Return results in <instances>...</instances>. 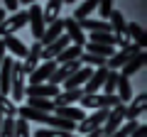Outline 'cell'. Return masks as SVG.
Returning a JSON list of instances; mask_svg holds the SVG:
<instances>
[{
	"mask_svg": "<svg viewBox=\"0 0 147 137\" xmlns=\"http://www.w3.org/2000/svg\"><path fill=\"white\" fill-rule=\"evenodd\" d=\"M108 22H110V32H113V37H115V47H125V44L130 42V37H127V22H125V17H123V12L113 10L108 15Z\"/></svg>",
	"mask_w": 147,
	"mask_h": 137,
	"instance_id": "6da1fadb",
	"label": "cell"
},
{
	"mask_svg": "<svg viewBox=\"0 0 147 137\" xmlns=\"http://www.w3.org/2000/svg\"><path fill=\"white\" fill-rule=\"evenodd\" d=\"M81 108H91V110H96V108H113L118 103V95L115 93H84L79 98Z\"/></svg>",
	"mask_w": 147,
	"mask_h": 137,
	"instance_id": "7a4b0ae2",
	"label": "cell"
},
{
	"mask_svg": "<svg viewBox=\"0 0 147 137\" xmlns=\"http://www.w3.org/2000/svg\"><path fill=\"white\" fill-rule=\"evenodd\" d=\"M25 68H22V61L20 59H12V81H10V95L12 100H22L25 98Z\"/></svg>",
	"mask_w": 147,
	"mask_h": 137,
	"instance_id": "3957f363",
	"label": "cell"
},
{
	"mask_svg": "<svg viewBox=\"0 0 147 137\" xmlns=\"http://www.w3.org/2000/svg\"><path fill=\"white\" fill-rule=\"evenodd\" d=\"M140 49H142V47H137L135 42H127L125 47H118V52H113V56H108L105 66H108V68H115V71H118V68H120L125 61H130V59L135 56Z\"/></svg>",
	"mask_w": 147,
	"mask_h": 137,
	"instance_id": "277c9868",
	"label": "cell"
},
{
	"mask_svg": "<svg viewBox=\"0 0 147 137\" xmlns=\"http://www.w3.org/2000/svg\"><path fill=\"white\" fill-rule=\"evenodd\" d=\"M108 110H110V108H96L93 115H86L81 122H76V130L86 135V132H91V130H98V127H103L105 118H108Z\"/></svg>",
	"mask_w": 147,
	"mask_h": 137,
	"instance_id": "5b68a950",
	"label": "cell"
},
{
	"mask_svg": "<svg viewBox=\"0 0 147 137\" xmlns=\"http://www.w3.org/2000/svg\"><path fill=\"white\" fill-rule=\"evenodd\" d=\"M123 120H125V103H120V100H118L115 105L108 110V118H105V122H103V127H100V132L108 137L110 132L115 130V127L123 125Z\"/></svg>",
	"mask_w": 147,
	"mask_h": 137,
	"instance_id": "8992f818",
	"label": "cell"
},
{
	"mask_svg": "<svg viewBox=\"0 0 147 137\" xmlns=\"http://www.w3.org/2000/svg\"><path fill=\"white\" fill-rule=\"evenodd\" d=\"M27 25V10H15L10 17L0 22V37H5V34H15L17 30Z\"/></svg>",
	"mask_w": 147,
	"mask_h": 137,
	"instance_id": "52a82bcc",
	"label": "cell"
},
{
	"mask_svg": "<svg viewBox=\"0 0 147 137\" xmlns=\"http://www.w3.org/2000/svg\"><path fill=\"white\" fill-rule=\"evenodd\" d=\"M27 25L32 27V37H34V39L42 37V32H44V27H47V22H44L42 7L37 5V3H32L30 10H27Z\"/></svg>",
	"mask_w": 147,
	"mask_h": 137,
	"instance_id": "ba28073f",
	"label": "cell"
},
{
	"mask_svg": "<svg viewBox=\"0 0 147 137\" xmlns=\"http://www.w3.org/2000/svg\"><path fill=\"white\" fill-rule=\"evenodd\" d=\"M59 93V86H54V83H30V86H25V98L30 95V98H54V95Z\"/></svg>",
	"mask_w": 147,
	"mask_h": 137,
	"instance_id": "9c48e42d",
	"label": "cell"
},
{
	"mask_svg": "<svg viewBox=\"0 0 147 137\" xmlns=\"http://www.w3.org/2000/svg\"><path fill=\"white\" fill-rule=\"evenodd\" d=\"M145 110H147V95L140 93L125 103V120H137L145 115Z\"/></svg>",
	"mask_w": 147,
	"mask_h": 137,
	"instance_id": "30bf717a",
	"label": "cell"
},
{
	"mask_svg": "<svg viewBox=\"0 0 147 137\" xmlns=\"http://www.w3.org/2000/svg\"><path fill=\"white\" fill-rule=\"evenodd\" d=\"M108 71H110L108 66H96V71L88 76V81L81 86L84 93H98V91L103 88V81H105V76H108Z\"/></svg>",
	"mask_w": 147,
	"mask_h": 137,
	"instance_id": "8fae6325",
	"label": "cell"
},
{
	"mask_svg": "<svg viewBox=\"0 0 147 137\" xmlns=\"http://www.w3.org/2000/svg\"><path fill=\"white\" fill-rule=\"evenodd\" d=\"M64 34L71 39V44H79V47L86 44V32L79 27V20H74V17H66L64 20Z\"/></svg>",
	"mask_w": 147,
	"mask_h": 137,
	"instance_id": "7c38bea8",
	"label": "cell"
},
{
	"mask_svg": "<svg viewBox=\"0 0 147 137\" xmlns=\"http://www.w3.org/2000/svg\"><path fill=\"white\" fill-rule=\"evenodd\" d=\"M39 61H42V44L34 39V44H32V47H27V56H25V61H22V68H25V74L30 76L32 71L39 66Z\"/></svg>",
	"mask_w": 147,
	"mask_h": 137,
	"instance_id": "4fadbf2b",
	"label": "cell"
},
{
	"mask_svg": "<svg viewBox=\"0 0 147 137\" xmlns=\"http://www.w3.org/2000/svg\"><path fill=\"white\" fill-rule=\"evenodd\" d=\"M91 74H93V68L86 66V64H81V66L76 68V71H74V74L69 76L66 81H64V88H66V91H69V88H81V86L88 81V76H91Z\"/></svg>",
	"mask_w": 147,
	"mask_h": 137,
	"instance_id": "5bb4252c",
	"label": "cell"
},
{
	"mask_svg": "<svg viewBox=\"0 0 147 137\" xmlns=\"http://www.w3.org/2000/svg\"><path fill=\"white\" fill-rule=\"evenodd\" d=\"M54 68H57V61L54 59H47L44 64H39L30 74V83H44V81H49V76L54 74Z\"/></svg>",
	"mask_w": 147,
	"mask_h": 137,
	"instance_id": "9a60e30c",
	"label": "cell"
},
{
	"mask_svg": "<svg viewBox=\"0 0 147 137\" xmlns=\"http://www.w3.org/2000/svg\"><path fill=\"white\" fill-rule=\"evenodd\" d=\"M64 34V20H54V22H49L47 27H44V32H42V37L37 39V42L42 44V47H47V44H52L57 37H61Z\"/></svg>",
	"mask_w": 147,
	"mask_h": 137,
	"instance_id": "2e32d148",
	"label": "cell"
},
{
	"mask_svg": "<svg viewBox=\"0 0 147 137\" xmlns=\"http://www.w3.org/2000/svg\"><path fill=\"white\" fill-rule=\"evenodd\" d=\"M145 61H147V54H145V49H140V52H137L135 56L130 59V61H125L120 68H118V71H120L123 76H127V79H130L132 74H137V71H140V68L145 66Z\"/></svg>",
	"mask_w": 147,
	"mask_h": 137,
	"instance_id": "e0dca14e",
	"label": "cell"
},
{
	"mask_svg": "<svg viewBox=\"0 0 147 137\" xmlns=\"http://www.w3.org/2000/svg\"><path fill=\"white\" fill-rule=\"evenodd\" d=\"M81 95H84V88H69V91H64V93H57L52 98V103H54V108H59V105H74Z\"/></svg>",
	"mask_w": 147,
	"mask_h": 137,
	"instance_id": "ac0fdd59",
	"label": "cell"
},
{
	"mask_svg": "<svg viewBox=\"0 0 147 137\" xmlns=\"http://www.w3.org/2000/svg\"><path fill=\"white\" fill-rule=\"evenodd\" d=\"M10 81H12V59H3L0 64V93L10 95Z\"/></svg>",
	"mask_w": 147,
	"mask_h": 137,
	"instance_id": "d6986e66",
	"label": "cell"
},
{
	"mask_svg": "<svg viewBox=\"0 0 147 137\" xmlns=\"http://www.w3.org/2000/svg\"><path fill=\"white\" fill-rule=\"evenodd\" d=\"M54 115H61L66 120L81 122L86 118V113H84V108H76V105H59V108H54Z\"/></svg>",
	"mask_w": 147,
	"mask_h": 137,
	"instance_id": "ffe728a7",
	"label": "cell"
},
{
	"mask_svg": "<svg viewBox=\"0 0 147 137\" xmlns=\"http://www.w3.org/2000/svg\"><path fill=\"white\" fill-rule=\"evenodd\" d=\"M115 91H118V100H120V103H127V100L132 98V86H130V79H127V76H123L120 71H118V83H115Z\"/></svg>",
	"mask_w": 147,
	"mask_h": 137,
	"instance_id": "44dd1931",
	"label": "cell"
},
{
	"mask_svg": "<svg viewBox=\"0 0 147 137\" xmlns=\"http://www.w3.org/2000/svg\"><path fill=\"white\" fill-rule=\"evenodd\" d=\"M3 42H5V49H7V52H12L17 59H25V56H27V47L15 37V34H5Z\"/></svg>",
	"mask_w": 147,
	"mask_h": 137,
	"instance_id": "7402d4cb",
	"label": "cell"
},
{
	"mask_svg": "<svg viewBox=\"0 0 147 137\" xmlns=\"http://www.w3.org/2000/svg\"><path fill=\"white\" fill-rule=\"evenodd\" d=\"M127 37H130L137 47H145L147 44V32H145V27L137 25V22H130V25H127Z\"/></svg>",
	"mask_w": 147,
	"mask_h": 137,
	"instance_id": "603a6c76",
	"label": "cell"
},
{
	"mask_svg": "<svg viewBox=\"0 0 147 137\" xmlns=\"http://www.w3.org/2000/svg\"><path fill=\"white\" fill-rule=\"evenodd\" d=\"M81 52H84V47H79V44H69L66 49H61V52L54 56V61L57 64H64V61H74V59H79Z\"/></svg>",
	"mask_w": 147,
	"mask_h": 137,
	"instance_id": "cb8c5ba5",
	"label": "cell"
},
{
	"mask_svg": "<svg viewBox=\"0 0 147 137\" xmlns=\"http://www.w3.org/2000/svg\"><path fill=\"white\" fill-rule=\"evenodd\" d=\"M84 52H88V54H96V56H113V47L110 44H98V42H88L86 39V44H84Z\"/></svg>",
	"mask_w": 147,
	"mask_h": 137,
	"instance_id": "d4e9b609",
	"label": "cell"
},
{
	"mask_svg": "<svg viewBox=\"0 0 147 137\" xmlns=\"http://www.w3.org/2000/svg\"><path fill=\"white\" fill-rule=\"evenodd\" d=\"M17 115L25 118L27 122H44L47 113H44V110H37V108H30V105H22L20 110H17Z\"/></svg>",
	"mask_w": 147,
	"mask_h": 137,
	"instance_id": "484cf974",
	"label": "cell"
},
{
	"mask_svg": "<svg viewBox=\"0 0 147 137\" xmlns=\"http://www.w3.org/2000/svg\"><path fill=\"white\" fill-rule=\"evenodd\" d=\"M61 5H64V0H47V7L42 10V15H44V22H54V20H59V10H61Z\"/></svg>",
	"mask_w": 147,
	"mask_h": 137,
	"instance_id": "4316f807",
	"label": "cell"
},
{
	"mask_svg": "<svg viewBox=\"0 0 147 137\" xmlns=\"http://www.w3.org/2000/svg\"><path fill=\"white\" fill-rule=\"evenodd\" d=\"M98 7V0H84L76 10H74V20H84V17H91V12Z\"/></svg>",
	"mask_w": 147,
	"mask_h": 137,
	"instance_id": "83f0119b",
	"label": "cell"
},
{
	"mask_svg": "<svg viewBox=\"0 0 147 137\" xmlns=\"http://www.w3.org/2000/svg\"><path fill=\"white\" fill-rule=\"evenodd\" d=\"M0 113H3L5 118H15V115H17L15 100H12L10 95H5V93H0Z\"/></svg>",
	"mask_w": 147,
	"mask_h": 137,
	"instance_id": "f1b7e54d",
	"label": "cell"
},
{
	"mask_svg": "<svg viewBox=\"0 0 147 137\" xmlns=\"http://www.w3.org/2000/svg\"><path fill=\"white\" fill-rule=\"evenodd\" d=\"M27 105H30V108H37V110H44V113H54L52 98H30V95H27Z\"/></svg>",
	"mask_w": 147,
	"mask_h": 137,
	"instance_id": "f546056e",
	"label": "cell"
},
{
	"mask_svg": "<svg viewBox=\"0 0 147 137\" xmlns=\"http://www.w3.org/2000/svg\"><path fill=\"white\" fill-rule=\"evenodd\" d=\"M88 34H91L88 42H98V44H110V47H115L113 32H88Z\"/></svg>",
	"mask_w": 147,
	"mask_h": 137,
	"instance_id": "4dcf8cb0",
	"label": "cell"
},
{
	"mask_svg": "<svg viewBox=\"0 0 147 137\" xmlns=\"http://www.w3.org/2000/svg\"><path fill=\"white\" fill-rule=\"evenodd\" d=\"M115 83H118V71L110 68L108 76H105V81H103V93H115Z\"/></svg>",
	"mask_w": 147,
	"mask_h": 137,
	"instance_id": "1f68e13d",
	"label": "cell"
},
{
	"mask_svg": "<svg viewBox=\"0 0 147 137\" xmlns=\"http://www.w3.org/2000/svg\"><path fill=\"white\" fill-rule=\"evenodd\" d=\"M74 132L66 130H57V127H49V130H34V137H71Z\"/></svg>",
	"mask_w": 147,
	"mask_h": 137,
	"instance_id": "d6a6232c",
	"label": "cell"
},
{
	"mask_svg": "<svg viewBox=\"0 0 147 137\" xmlns=\"http://www.w3.org/2000/svg\"><path fill=\"white\" fill-rule=\"evenodd\" d=\"M0 137H15V118H3Z\"/></svg>",
	"mask_w": 147,
	"mask_h": 137,
	"instance_id": "836d02e7",
	"label": "cell"
},
{
	"mask_svg": "<svg viewBox=\"0 0 147 137\" xmlns=\"http://www.w3.org/2000/svg\"><path fill=\"white\" fill-rule=\"evenodd\" d=\"M15 137H32L30 135V122L25 118H17L15 120Z\"/></svg>",
	"mask_w": 147,
	"mask_h": 137,
	"instance_id": "e575fe53",
	"label": "cell"
},
{
	"mask_svg": "<svg viewBox=\"0 0 147 137\" xmlns=\"http://www.w3.org/2000/svg\"><path fill=\"white\" fill-rule=\"evenodd\" d=\"M96 10L100 12L103 20H108V15L113 12V0H98V7H96Z\"/></svg>",
	"mask_w": 147,
	"mask_h": 137,
	"instance_id": "d590c367",
	"label": "cell"
},
{
	"mask_svg": "<svg viewBox=\"0 0 147 137\" xmlns=\"http://www.w3.org/2000/svg\"><path fill=\"white\" fill-rule=\"evenodd\" d=\"M130 137H147V127H145V125H140V122H137V127H135V130L130 132Z\"/></svg>",
	"mask_w": 147,
	"mask_h": 137,
	"instance_id": "8d00e7d4",
	"label": "cell"
},
{
	"mask_svg": "<svg viewBox=\"0 0 147 137\" xmlns=\"http://www.w3.org/2000/svg\"><path fill=\"white\" fill-rule=\"evenodd\" d=\"M3 3H5V10H10V12H15L20 7V0H3Z\"/></svg>",
	"mask_w": 147,
	"mask_h": 137,
	"instance_id": "74e56055",
	"label": "cell"
},
{
	"mask_svg": "<svg viewBox=\"0 0 147 137\" xmlns=\"http://www.w3.org/2000/svg\"><path fill=\"white\" fill-rule=\"evenodd\" d=\"M5 42H3V37H0V64H3V59H5Z\"/></svg>",
	"mask_w": 147,
	"mask_h": 137,
	"instance_id": "f35d334b",
	"label": "cell"
},
{
	"mask_svg": "<svg viewBox=\"0 0 147 137\" xmlns=\"http://www.w3.org/2000/svg\"><path fill=\"white\" fill-rule=\"evenodd\" d=\"M86 137H105V135L100 132V127H98V130H91V132H86Z\"/></svg>",
	"mask_w": 147,
	"mask_h": 137,
	"instance_id": "ab89813d",
	"label": "cell"
},
{
	"mask_svg": "<svg viewBox=\"0 0 147 137\" xmlns=\"http://www.w3.org/2000/svg\"><path fill=\"white\" fill-rule=\"evenodd\" d=\"M5 17H7V15H5V7H0V22L5 20Z\"/></svg>",
	"mask_w": 147,
	"mask_h": 137,
	"instance_id": "60d3db41",
	"label": "cell"
},
{
	"mask_svg": "<svg viewBox=\"0 0 147 137\" xmlns=\"http://www.w3.org/2000/svg\"><path fill=\"white\" fill-rule=\"evenodd\" d=\"M20 3H25V5H32V3H37V0H20Z\"/></svg>",
	"mask_w": 147,
	"mask_h": 137,
	"instance_id": "b9f144b4",
	"label": "cell"
},
{
	"mask_svg": "<svg viewBox=\"0 0 147 137\" xmlns=\"http://www.w3.org/2000/svg\"><path fill=\"white\" fill-rule=\"evenodd\" d=\"M64 3H69V5H74V3H76V0H64Z\"/></svg>",
	"mask_w": 147,
	"mask_h": 137,
	"instance_id": "7bdbcfd3",
	"label": "cell"
},
{
	"mask_svg": "<svg viewBox=\"0 0 147 137\" xmlns=\"http://www.w3.org/2000/svg\"><path fill=\"white\" fill-rule=\"evenodd\" d=\"M71 137H74V135H71Z\"/></svg>",
	"mask_w": 147,
	"mask_h": 137,
	"instance_id": "ee69618b",
	"label": "cell"
}]
</instances>
